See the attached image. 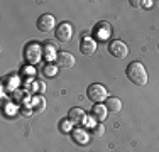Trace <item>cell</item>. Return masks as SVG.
I'll use <instances>...</instances> for the list:
<instances>
[{"mask_svg": "<svg viewBox=\"0 0 159 152\" xmlns=\"http://www.w3.org/2000/svg\"><path fill=\"white\" fill-rule=\"evenodd\" d=\"M125 74H127L129 81H132L134 85H137V86L147 85V71L144 68V64L139 63V61H134V63L129 64L125 69Z\"/></svg>", "mask_w": 159, "mask_h": 152, "instance_id": "6da1fadb", "label": "cell"}, {"mask_svg": "<svg viewBox=\"0 0 159 152\" xmlns=\"http://www.w3.org/2000/svg\"><path fill=\"white\" fill-rule=\"evenodd\" d=\"M107 88H105L103 85H100V83H93V85L88 86V90H86V96L90 98L92 101H95V103H100V101L107 100Z\"/></svg>", "mask_w": 159, "mask_h": 152, "instance_id": "7a4b0ae2", "label": "cell"}, {"mask_svg": "<svg viewBox=\"0 0 159 152\" xmlns=\"http://www.w3.org/2000/svg\"><path fill=\"white\" fill-rule=\"evenodd\" d=\"M108 52L117 59H124V58H127V54H129V47H127V44L124 42V41L113 39V41L108 42Z\"/></svg>", "mask_w": 159, "mask_h": 152, "instance_id": "3957f363", "label": "cell"}, {"mask_svg": "<svg viewBox=\"0 0 159 152\" xmlns=\"http://www.w3.org/2000/svg\"><path fill=\"white\" fill-rule=\"evenodd\" d=\"M24 58L29 64L37 63L41 58H43V51H41V46L37 42H29L24 47Z\"/></svg>", "mask_w": 159, "mask_h": 152, "instance_id": "277c9868", "label": "cell"}, {"mask_svg": "<svg viewBox=\"0 0 159 152\" xmlns=\"http://www.w3.org/2000/svg\"><path fill=\"white\" fill-rule=\"evenodd\" d=\"M54 36L59 42H70L73 37V27L70 22H61L59 25H56L54 29Z\"/></svg>", "mask_w": 159, "mask_h": 152, "instance_id": "5b68a950", "label": "cell"}, {"mask_svg": "<svg viewBox=\"0 0 159 152\" xmlns=\"http://www.w3.org/2000/svg\"><path fill=\"white\" fill-rule=\"evenodd\" d=\"M56 66L61 69H71L75 66V56L71 52H58L56 56Z\"/></svg>", "mask_w": 159, "mask_h": 152, "instance_id": "8992f818", "label": "cell"}, {"mask_svg": "<svg viewBox=\"0 0 159 152\" xmlns=\"http://www.w3.org/2000/svg\"><path fill=\"white\" fill-rule=\"evenodd\" d=\"M110 34H112V25L108 24V22H105V20L98 22V24L95 25V29H93V36H95L97 39H100V41L108 39Z\"/></svg>", "mask_w": 159, "mask_h": 152, "instance_id": "52a82bcc", "label": "cell"}, {"mask_svg": "<svg viewBox=\"0 0 159 152\" xmlns=\"http://www.w3.org/2000/svg\"><path fill=\"white\" fill-rule=\"evenodd\" d=\"M56 22H54V17L51 14H43L39 19H37V29L41 32H51L54 29Z\"/></svg>", "mask_w": 159, "mask_h": 152, "instance_id": "ba28073f", "label": "cell"}, {"mask_svg": "<svg viewBox=\"0 0 159 152\" xmlns=\"http://www.w3.org/2000/svg\"><path fill=\"white\" fill-rule=\"evenodd\" d=\"M80 51H81L85 56L95 54V51H97V42L92 39V37H85V39L81 41V44H80Z\"/></svg>", "mask_w": 159, "mask_h": 152, "instance_id": "9c48e42d", "label": "cell"}, {"mask_svg": "<svg viewBox=\"0 0 159 152\" xmlns=\"http://www.w3.org/2000/svg\"><path fill=\"white\" fill-rule=\"evenodd\" d=\"M68 118H70L71 123L75 125H81L85 122V112L81 108H71L70 113H68Z\"/></svg>", "mask_w": 159, "mask_h": 152, "instance_id": "30bf717a", "label": "cell"}, {"mask_svg": "<svg viewBox=\"0 0 159 152\" xmlns=\"http://www.w3.org/2000/svg\"><path fill=\"white\" fill-rule=\"evenodd\" d=\"M107 115H108V110L105 108L103 105H100V103H97L92 108V118H95L97 122H105Z\"/></svg>", "mask_w": 159, "mask_h": 152, "instance_id": "8fae6325", "label": "cell"}, {"mask_svg": "<svg viewBox=\"0 0 159 152\" xmlns=\"http://www.w3.org/2000/svg\"><path fill=\"white\" fill-rule=\"evenodd\" d=\"M105 108H107L110 113H119L120 110H122V101H120L119 98H115V96H110V98L105 100Z\"/></svg>", "mask_w": 159, "mask_h": 152, "instance_id": "7c38bea8", "label": "cell"}, {"mask_svg": "<svg viewBox=\"0 0 159 152\" xmlns=\"http://www.w3.org/2000/svg\"><path fill=\"white\" fill-rule=\"evenodd\" d=\"M43 56L46 59H54L56 61V44L54 42H51V41H46L44 42V52H43Z\"/></svg>", "mask_w": 159, "mask_h": 152, "instance_id": "4fadbf2b", "label": "cell"}, {"mask_svg": "<svg viewBox=\"0 0 159 152\" xmlns=\"http://www.w3.org/2000/svg\"><path fill=\"white\" fill-rule=\"evenodd\" d=\"M32 108H34V112H37V113L44 112V108H46V101H44V98L43 96H34Z\"/></svg>", "mask_w": 159, "mask_h": 152, "instance_id": "5bb4252c", "label": "cell"}, {"mask_svg": "<svg viewBox=\"0 0 159 152\" xmlns=\"http://www.w3.org/2000/svg\"><path fill=\"white\" fill-rule=\"evenodd\" d=\"M92 135L97 137V139L103 137V135H105V125H100V123L93 125V127H92Z\"/></svg>", "mask_w": 159, "mask_h": 152, "instance_id": "9a60e30c", "label": "cell"}, {"mask_svg": "<svg viewBox=\"0 0 159 152\" xmlns=\"http://www.w3.org/2000/svg\"><path fill=\"white\" fill-rule=\"evenodd\" d=\"M43 73H44V76H56V73H58V68L56 66H52V64H46L44 66V69H43Z\"/></svg>", "mask_w": 159, "mask_h": 152, "instance_id": "2e32d148", "label": "cell"}, {"mask_svg": "<svg viewBox=\"0 0 159 152\" xmlns=\"http://www.w3.org/2000/svg\"><path fill=\"white\" fill-rule=\"evenodd\" d=\"M142 5L147 7V9H151V7H152V0H146V2H142Z\"/></svg>", "mask_w": 159, "mask_h": 152, "instance_id": "e0dca14e", "label": "cell"}, {"mask_svg": "<svg viewBox=\"0 0 159 152\" xmlns=\"http://www.w3.org/2000/svg\"><path fill=\"white\" fill-rule=\"evenodd\" d=\"M22 115H25V117H31V110H29V108H22Z\"/></svg>", "mask_w": 159, "mask_h": 152, "instance_id": "ac0fdd59", "label": "cell"}, {"mask_svg": "<svg viewBox=\"0 0 159 152\" xmlns=\"http://www.w3.org/2000/svg\"><path fill=\"white\" fill-rule=\"evenodd\" d=\"M61 130H68V122H61Z\"/></svg>", "mask_w": 159, "mask_h": 152, "instance_id": "d6986e66", "label": "cell"}, {"mask_svg": "<svg viewBox=\"0 0 159 152\" xmlns=\"http://www.w3.org/2000/svg\"><path fill=\"white\" fill-rule=\"evenodd\" d=\"M130 3H132L134 7H139V3H141V2H137V0H134V2H130Z\"/></svg>", "mask_w": 159, "mask_h": 152, "instance_id": "ffe728a7", "label": "cell"}]
</instances>
